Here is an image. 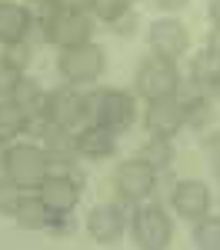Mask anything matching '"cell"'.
<instances>
[{
    "instance_id": "19",
    "label": "cell",
    "mask_w": 220,
    "mask_h": 250,
    "mask_svg": "<svg viewBox=\"0 0 220 250\" xmlns=\"http://www.w3.org/2000/svg\"><path fill=\"white\" fill-rule=\"evenodd\" d=\"M27 124H30V117H27L23 107H17L14 100H0V144H7L17 134H23Z\"/></svg>"
},
{
    "instance_id": "5",
    "label": "cell",
    "mask_w": 220,
    "mask_h": 250,
    "mask_svg": "<svg viewBox=\"0 0 220 250\" xmlns=\"http://www.w3.org/2000/svg\"><path fill=\"white\" fill-rule=\"evenodd\" d=\"M130 237H134V247L140 250H167L174 240V224L163 213V207L147 204V207H137V213H134Z\"/></svg>"
},
{
    "instance_id": "9",
    "label": "cell",
    "mask_w": 220,
    "mask_h": 250,
    "mask_svg": "<svg viewBox=\"0 0 220 250\" xmlns=\"http://www.w3.org/2000/svg\"><path fill=\"white\" fill-rule=\"evenodd\" d=\"M143 127H147V134L174 140V134H180V127H183V104H180V97L174 94V97L150 100L147 117H143Z\"/></svg>"
},
{
    "instance_id": "31",
    "label": "cell",
    "mask_w": 220,
    "mask_h": 250,
    "mask_svg": "<svg viewBox=\"0 0 220 250\" xmlns=\"http://www.w3.org/2000/svg\"><path fill=\"white\" fill-rule=\"evenodd\" d=\"M127 3H130V0H127Z\"/></svg>"
},
{
    "instance_id": "13",
    "label": "cell",
    "mask_w": 220,
    "mask_h": 250,
    "mask_svg": "<svg viewBox=\"0 0 220 250\" xmlns=\"http://www.w3.org/2000/svg\"><path fill=\"white\" fill-rule=\"evenodd\" d=\"M127 230V217L117 204H97L87 217V233L97 240L100 247H114Z\"/></svg>"
},
{
    "instance_id": "24",
    "label": "cell",
    "mask_w": 220,
    "mask_h": 250,
    "mask_svg": "<svg viewBox=\"0 0 220 250\" xmlns=\"http://www.w3.org/2000/svg\"><path fill=\"white\" fill-rule=\"evenodd\" d=\"M17 200H20V187H14L10 180H3V184H0V213H10V217H14Z\"/></svg>"
},
{
    "instance_id": "7",
    "label": "cell",
    "mask_w": 220,
    "mask_h": 250,
    "mask_svg": "<svg viewBox=\"0 0 220 250\" xmlns=\"http://www.w3.org/2000/svg\"><path fill=\"white\" fill-rule=\"evenodd\" d=\"M114 187L123 200H143L147 193L157 187V170L147 164V160H123L117 164V170H114Z\"/></svg>"
},
{
    "instance_id": "29",
    "label": "cell",
    "mask_w": 220,
    "mask_h": 250,
    "mask_svg": "<svg viewBox=\"0 0 220 250\" xmlns=\"http://www.w3.org/2000/svg\"><path fill=\"white\" fill-rule=\"evenodd\" d=\"M210 20H214V27L220 30V0H210Z\"/></svg>"
},
{
    "instance_id": "12",
    "label": "cell",
    "mask_w": 220,
    "mask_h": 250,
    "mask_svg": "<svg viewBox=\"0 0 220 250\" xmlns=\"http://www.w3.org/2000/svg\"><path fill=\"white\" fill-rule=\"evenodd\" d=\"M170 207L183 217V220H194L210 213V187L203 180H180L174 193H170Z\"/></svg>"
},
{
    "instance_id": "2",
    "label": "cell",
    "mask_w": 220,
    "mask_h": 250,
    "mask_svg": "<svg viewBox=\"0 0 220 250\" xmlns=\"http://www.w3.org/2000/svg\"><path fill=\"white\" fill-rule=\"evenodd\" d=\"M50 124H57L70 134H80L83 127L94 124V97H83L74 83L54 90L50 94Z\"/></svg>"
},
{
    "instance_id": "18",
    "label": "cell",
    "mask_w": 220,
    "mask_h": 250,
    "mask_svg": "<svg viewBox=\"0 0 220 250\" xmlns=\"http://www.w3.org/2000/svg\"><path fill=\"white\" fill-rule=\"evenodd\" d=\"M190 77H194V83H200V87H214V83H217L220 80V50L217 47H207V50H200L197 57H194Z\"/></svg>"
},
{
    "instance_id": "10",
    "label": "cell",
    "mask_w": 220,
    "mask_h": 250,
    "mask_svg": "<svg viewBox=\"0 0 220 250\" xmlns=\"http://www.w3.org/2000/svg\"><path fill=\"white\" fill-rule=\"evenodd\" d=\"M147 43H150L154 54L177 60L180 54H187L190 37H187V27H183L177 17H163V20H154V23H150V30H147Z\"/></svg>"
},
{
    "instance_id": "26",
    "label": "cell",
    "mask_w": 220,
    "mask_h": 250,
    "mask_svg": "<svg viewBox=\"0 0 220 250\" xmlns=\"http://www.w3.org/2000/svg\"><path fill=\"white\" fill-rule=\"evenodd\" d=\"M107 27H110L114 34H120V37H127V34H134V27H137V14H134V10L127 7V10H123L117 20H110Z\"/></svg>"
},
{
    "instance_id": "3",
    "label": "cell",
    "mask_w": 220,
    "mask_h": 250,
    "mask_svg": "<svg viewBox=\"0 0 220 250\" xmlns=\"http://www.w3.org/2000/svg\"><path fill=\"white\" fill-rule=\"evenodd\" d=\"M103 67H107V57H103V47L100 43H80V47H67L57 60V70L60 77L67 80V83H94L100 80L103 74Z\"/></svg>"
},
{
    "instance_id": "11",
    "label": "cell",
    "mask_w": 220,
    "mask_h": 250,
    "mask_svg": "<svg viewBox=\"0 0 220 250\" xmlns=\"http://www.w3.org/2000/svg\"><path fill=\"white\" fill-rule=\"evenodd\" d=\"M37 193L50 207V213H74L80 204V184L67 173H47V180L37 187Z\"/></svg>"
},
{
    "instance_id": "6",
    "label": "cell",
    "mask_w": 220,
    "mask_h": 250,
    "mask_svg": "<svg viewBox=\"0 0 220 250\" xmlns=\"http://www.w3.org/2000/svg\"><path fill=\"white\" fill-rule=\"evenodd\" d=\"M134 117H137V107H134V97L127 90H100L94 94V124L114 130V134H123L134 127Z\"/></svg>"
},
{
    "instance_id": "4",
    "label": "cell",
    "mask_w": 220,
    "mask_h": 250,
    "mask_svg": "<svg viewBox=\"0 0 220 250\" xmlns=\"http://www.w3.org/2000/svg\"><path fill=\"white\" fill-rule=\"evenodd\" d=\"M180 87V70L170 57L150 54L137 67V94L143 100H160V97H174Z\"/></svg>"
},
{
    "instance_id": "25",
    "label": "cell",
    "mask_w": 220,
    "mask_h": 250,
    "mask_svg": "<svg viewBox=\"0 0 220 250\" xmlns=\"http://www.w3.org/2000/svg\"><path fill=\"white\" fill-rule=\"evenodd\" d=\"M203 150H207V157H210V167H214V173L220 177V127L203 137Z\"/></svg>"
},
{
    "instance_id": "14",
    "label": "cell",
    "mask_w": 220,
    "mask_h": 250,
    "mask_svg": "<svg viewBox=\"0 0 220 250\" xmlns=\"http://www.w3.org/2000/svg\"><path fill=\"white\" fill-rule=\"evenodd\" d=\"M74 140H77V154L87 157V160H103V157H110L117 150V134L100 127V124L83 127L80 134H74Z\"/></svg>"
},
{
    "instance_id": "22",
    "label": "cell",
    "mask_w": 220,
    "mask_h": 250,
    "mask_svg": "<svg viewBox=\"0 0 220 250\" xmlns=\"http://www.w3.org/2000/svg\"><path fill=\"white\" fill-rule=\"evenodd\" d=\"M23 77L17 67H10L7 60L0 57V100H10L14 97V87H17V80Z\"/></svg>"
},
{
    "instance_id": "8",
    "label": "cell",
    "mask_w": 220,
    "mask_h": 250,
    "mask_svg": "<svg viewBox=\"0 0 220 250\" xmlns=\"http://www.w3.org/2000/svg\"><path fill=\"white\" fill-rule=\"evenodd\" d=\"M90 37H94V17L77 14V10H57V17L50 20V30H47V40L63 47V50L90 43Z\"/></svg>"
},
{
    "instance_id": "23",
    "label": "cell",
    "mask_w": 220,
    "mask_h": 250,
    "mask_svg": "<svg viewBox=\"0 0 220 250\" xmlns=\"http://www.w3.org/2000/svg\"><path fill=\"white\" fill-rule=\"evenodd\" d=\"M130 3L127 0H94V14H97L103 23H110V20H117L123 10H127Z\"/></svg>"
},
{
    "instance_id": "15",
    "label": "cell",
    "mask_w": 220,
    "mask_h": 250,
    "mask_svg": "<svg viewBox=\"0 0 220 250\" xmlns=\"http://www.w3.org/2000/svg\"><path fill=\"white\" fill-rule=\"evenodd\" d=\"M14 220H17V227H23V230H47V227H50V220H54V213H50V207L40 200V193L20 190Z\"/></svg>"
},
{
    "instance_id": "17",
    "label": "cell",
    "mask_w": 220,
    "mask_h": 250,
    "mask_svg": "<svg viewBox=\"0 0 220 250\" xmlns=\"http://www.w3.org/2000/svg\"><path fill=\"white\" fill-rule=\"evenodd\" d=\"M137 157H140V160H147L157 173H163V170H170V164H174L177 150H174V140H167V137H150V140L140 147Z\"/></svg>"
},
{
    "instance_id": "27",
    "label": "cell",
    "mask_w": 220,
    "mask_h": 250,
    "mask_svg": "<svg viewBox=\"0 0 220 250\" xmlns=\"http://www.w3.org/2000/svg\"><path fill=\"white\" fill-rule=\"evenodd\" d=\"M60 10H77V14H90L94 10V0H57Z\"/></svg>"
},
{
    "instance_id": "1",
    "label": "cell",
    "mask_w": 220,
    "mask_h": 250,
    "mask_svg": "<svg viewBox=\"0 0 220 250\" xmlns=\"http://www.w3.org/2000/svg\"><path fill=\"white\" fill-rule=\"evenodd\" d=\"M50 173V160H47V150L40 144H14L7 147L3 154V177L20 187V190H34L47 180Z\"/></svg>"
},
{
    "instance_id": "16",
    "label": "cell",
    "mask_w": 220,
    "mask_h": 250,
    "mask_svg": "<svg viewBox=\"0 0 220 250\" xmlns=\"http://www.w3.org/2000/svg\"><path fill=\"white\" fill-rule=\"evenodd\" d=\"M30 34V14L23 3L14 0H0V43H17Z\"/></svg>"
},
{
    "instance_id": "28",
    "label": "cell",
    "mask_w": 220,
    "mask_h": 250,
    "mask_svg": "<svg viewBox=\"0 0 220 250\" xmlns=\"http://www.w3.org/2000/svg\"><path fill=\"white\" fill-rule=\"evenodd\" d=\"M157 7H163V10H183L187 0H157Z\"/></svg>"
},
{
    "instance_id": "20",
    "label": "cell",
    "mask_w": 220,
    "mask_h": 250,
    "mask_svg": "<svg viewBox=\"0 0 220 250\" xmlns=\"http://www.w3.org/2000/svg\"><path fill=\"white\" fill-rule=\"evenodd\" d=\"M194 244L200 250H220V217H200L194 227Z\"/></svg>"
},
{
    "instance_id": "30",
    "label": "cell",
    "mask_w": 220,
    "mask_h": 250,
    "mask_svg": "<svg viewBox=\"0 0 220 250\" xmlns=\"http://www.w3.org/2000/svg\"><path fill=\"white\" fill-rule=\"evenodd\" d=\"M210 90H214V97H217V100H220V80H217V83H214V87H210Z\"/></svg>"
},
{
    "instance_id": "21",
    "label": "cell",
    "mask_w": 220,
    "mask_h": 250,
    "mask_svg": "<svg viewBox=\"0 0 220 250\" xmlns=\"http://www.w3.org/2000/svg\"><path fill=\"white\" fill-rule=\"evenodd\" d=\"M3 60L23 74V67L34 60V40L23 37V40H17V43H7V47H3Z\"/></svg>"
}]
</instances>
